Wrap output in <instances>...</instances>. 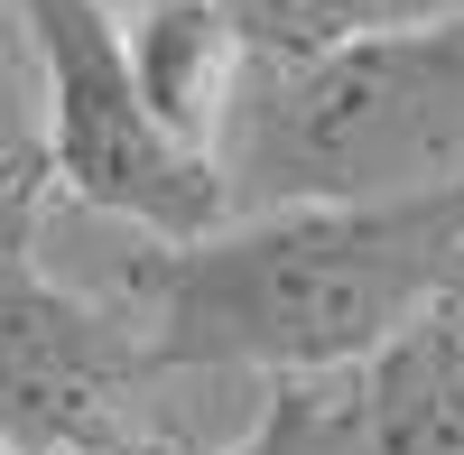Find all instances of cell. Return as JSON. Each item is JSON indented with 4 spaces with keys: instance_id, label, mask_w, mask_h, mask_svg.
Listing matches in <instances>:
<instances>
[{
    "instance_id": "cell-1",
    "label": "cell",
    "mask_w": 464,
    "mask_h": 455,
    "mask_svg": "<svg viewBox=\"0 0 464 455\" xmlns=\"http://www.w3.org/2000/svg\"><path fill=\"white\" fill-rule=\"evenodd\" d=\"M464 260V186L409 205L232 214L205 242H149L121 270V316L149 372L334 382L446 307Z\"/></svg>"
},
{
    "instance_id": "cell-2",
    "label": "cell",
    "mask_w": 464,
    "mask_h": 455,
    "mask_svg": "<svg viewBox=\"0 0 464 455\" xmlns=\"http://www.w3.org/2000/svg\"><path fill=\"white\" fill-rule=\"evenodd\" d=\"M232 214L409 205L464 186V10L325 56H251L214 149Z\"/></svg>"
},
{
    "instance_id": "cell-3",
    "label": "cell",
    "mask_w": 464,
    "mask_h": 455,
    "mask_svg": "<svg viewBox=\"0 0 464 455\" xmlns=\"http://www.w3.org/2000/svg\"><path fill=\"white\" fill-rule=\"evenodd\" d=\"M37 47V102H47V177L84 214H111L149 242H205L232 223L214 159L177 149L121 65V10L111 0H10Z\"/></svg>"
},
{
    "instance_id": "cell-4",
    "label": "cell",
    "mask_w": 464,
    "mask_h": 455,
    "mask_svg": "<svg viewBox=\"0 0 464 455\" xmlns=\"http://www.w3.org/2000/svg\"><path fill=\"white\" fill-rule=\"evenodd\" d=\"M159 382L121 307L47 279L28 251H0V446L10 455H102L140 428Z\"/></svg>"
},
{
    "instance_id": "cell-5",
    "label": "cell",
    "mask_w": 464,
    "mask_h": 455,
    "mask_svg": "<svg viewBox=\"0 0 464 455\" xmlns=\"http://www.w3.org/2000/svg\"><path fill=\"white\" fill-rule=\"evenodd\" d=\"M121 65H130V84L149 102V121L177 149L214 159L223 121H232V93H242V74H251L242 28H232L214 0H130L121 10Z\"/></svg>"
},
{
    "instance_id": "cell-6",
    "label": "cell",
    "mask_w": 464,
    "mask_h": 455,
    "mask_svg": "<svg viewBox=\"0 0 464 455\" xmlns=\"http://www.w3.org/2000/svg\"><path fill=\"white\" fill-rule=\"evenodd\" d=\"M353 455H464V334L446 316L353 372Z\"/></svg>"
},
{
    "instance_id": "cell-7",
    "label": "cell",
    "mask_w": 464,
    "mask_h": 455,
    "mask_svg": "<svg viewBox=\"0 0 464 455\" xmlns=\"http://www.w3.org/2000/svg\"><path fill=\"white\" fill-rule=\"evenodd\" d=\"M47 102H37V47L19 10L0 0V251H28L37 214H47Z\"/></svg>"
},
{
    "instance_id": "cell-8",
    "label": "cell",
    "mask_w": 464,
    "mask_h": 455,
    "mask_svg": "<svg viewBox=\"0 0 464 455\" xmlns=\"http://www.w3.org/2000/svg\"><path fill=\"white\" fill-rule=\"evenodd\" d=\"M242 28L251 56H325V47H362V37H400L455 19V0H214Z\"/></svg>"
},
{
    "instance_id": "cell-9",
    "label": "cell",
    "mask_w": 464,
    "mask_h": 455,
    "mask_svg": "<svg viewBox=\"0 0 464 455\" xmlns=\"http://www.w3.org/2000/svg\"><path fill=\"white\" fill-rule=\"evenodd\" d=\"M223 455H353V391L343 382H269L251 437Z\"/></svg>"
},
{
    "instance_id": "cell-10",
    "label": "cell",
    "mask_w": 464,
    "mask_h": 455,
    "mask_svg": "<svg viewBox=\"0 0 464 455\" xmlns=\"http://www.w3.org/2000/svg\"><path fill=\"white\" fill-rule=\"evenodd\" d=\"M102 455H186L177 437H159V428H149V437H121V446H102Z\"/></svg>"
},
{
    "instance_id": "cell-11",
    "label": "cell",
    "mask_w": 464,
    "mask_h": 455,
    "mask_svg": "<svg viewBox=\"0 0 464 455\" xmlns=\"http://www.w3.org/2000/svg\"><path fill=\"white\" fill-rule=\"evenodd\" d=\"M437 316H446V325L464 334V260H455V279H446V307H437Z\"/></svg>"
},
{
    "instance_id": "cell-12",
    "label": "cell",
    "mask_w": 464,
    "mask_h": 455,
    "mask_svg": "<svg viewBox=\"0 0 464 455\" xmlns=\"http://www.w3.org/2000/svg\"><path fill=\"white\" fill-rule=\"evenodd\" d=\"M0 455H10V446H0Z\"/></svg>"
},
{
    "instance_id": "cell-13",
    "label": "cell",
    "mask_w": 464,
    "mask_h": 455,
    "mask_svg": "<svg viewBox=\"0 0 464 455\" xmlns=\"http://www.w3.org/2000/svg\"><path fill=\"white\" fill-rule=\"evenodd\" d=\"M455 10H464V0H455Z\"/></svg>"
}]
</instances>
